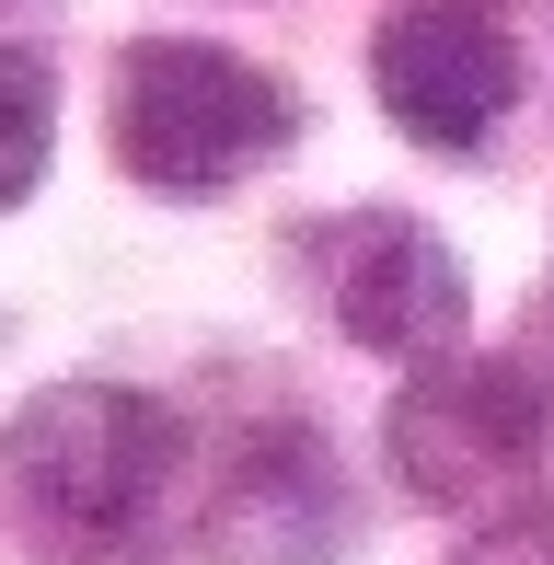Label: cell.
Listing matches in <instances>:
<instances>
[{"instance_id":"obj_1","label":"cell","mask_w":554,"mask_h":565,"mask_svg":"<svg viewBox=\"0 0 554 565\" xmlns=\"http://www.w3.org/2000/svg\"><path fill=\"white\" fill-rule=\"evenodd\" d=\"M185 484V416L128 381H46L12 416V531L35 565H150Z\"/></svg>"},{"instance_id":"obj_2","label":"cell","mask_w":554,"mask_h":565,"mask_svg":"<svg viewBox=\"0 0 554 565\" xmlns=\"http://www.w3.org/2000/svg\"><path fill=\"white\" fill-rule=\"evenodd\" d=\"M105 139H116V162H128V185L196 209V196H232L243 173L289 162L300 93L277 82V70L232 58V46H209V35H139V46H116Z\"/></svg>"},{"instance_id":"obj_3","label":"cell","mask_w":554,"mask_h":565,"mask_svg":"<svg viewBox=\"0 0 554 565\" xmlns=\"http://www.w3.org/2000/svg\"><path fill=\"white\" fill-rule=\"evenodd\" d=\"M382 461L416 508H473L509 497L543 461V393L509 358H427L405 370V393L382 404Z\"/></svg>"},{"instance_id":"obj_4","label":"cell","mask_w":554,"mask_h":565,"mask_svg":"<svg viewBox=\"0 0 554 565\" xmlns=\"http://www.w3.org/2000/svg\"><path fill=\"white\" fill-rule=\"evenodd\" d=\"M370 93L416 150H486L520 105V35L486 0H393L370 23Z\"/></svg>"},{"instance_id":"obj_5","label":"cell","mask_w":554,"mask_h":565,"mask_svg":"<svg viewBox=\"0 0 554 565\" xmlns=\"http://www.w3.org/2000/svg\"><path fill=\"white\" fill-rule=\"evenodd\" d=\"M312 266H323L335 323H347L370 358H405V370H427V358H462L473 277H462V254H450L427 220H393V209L335 220V231H312Z\"/></svg>"},{"instance_id":"obj_6","label":"cell","mask_w":554,"mask_h":565,"mask_svg":"<svg viewBox=\"0 0 554 565\" xmlns=\"http://www.w3.org/2000/svg\"><path fill=\"white\" fill-rule=\"evenodd\" d=\"M196 543H209V565H335L347 554V473L323 450V427H255L220 461Z\"/></svg>"},{"instance_id":"obj_7","label":"cell","mask_w":554,"mask_h":565,"mask_svg":"<svg viewBox=\"0 0 554 565\" xmlns=\"http://www.w3.org/2000/svg\"><path fill=\"white\" fill-rule=\"evenodd\" d=\"M0 93H12V127H0V196L23 209V196L46 185V127H58V116H46V58H35V46H12Z\"/></svg>"},{"instance_id":"obj_8","label":"cell","mask_w":554,"mask_h":565,"mask_svg":"<svg viewBox=\"0 0 554 565\" xmlns=\"http://www.w3.org/2000/svg\"><path fill=\"white\" fill-rule=\"evenodd\" d=\"M450 565H554V484H532V497H509L486 531H473Z\"/></svg>"}]
</instances>
